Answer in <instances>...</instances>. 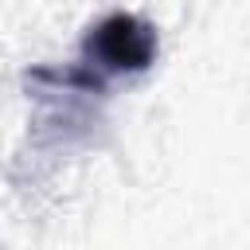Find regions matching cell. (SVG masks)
<instances>
[{"label":"cell","mask_w":250,"mask_h":250,"mask_svg":"<svg viewBox=\"0 0 250 250\" xmlns=\"http://www.w3.org/2000/svg\"><path fill=\"white\" fill-rule=\"evenodd\" d=\"M160 51V35L148 20L133 16V12H109L102 16L86 35H82V70H90L98 82L113 78V74H141L156 62Z\"/></svg>","instance_id":"cell-1"}]
</instances>
